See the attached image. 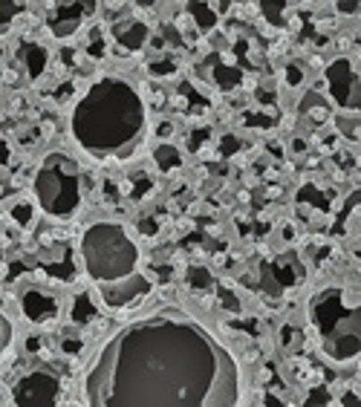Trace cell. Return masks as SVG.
I'll return each instance as SVG.
<instances>
[{"instance_id":"7","label":"cell","mask_w":361,"mask_h":407,"mask_svg":"<svg viewBox=\"0 0 361 407\" xmlns=\"http://www.w3.org/2000/svg\"><path fill=\"white\" fill-rule=\"evenodd\" d=\"M327 84L332 101L347 113H358V70L350 58H338L327 67Z\"/></svg>"},{"instance_id":"10","label":"cell","mask_w":361,"mask_h":407,"mask_svg":"<svg viewBox=\"0 0 361 407\" xmlns=\"http://www.w3.org/2000/svg\"><path fill=\"white\" fill-rule=\"evenodd\" d=\"M24 58H27V64H29V73H32V75H38L40 70H44V61H47L44 50H38V47H35L32 52H29V50H24Z\"/></svg>"},{"instance_id":"14","label":"cell","mask_w":361,"mask_h":407,"mask_svg":"<svg viewBox=\"0 0 361 407\" xmlns=\"http://www.w3.org/2000/svg\"><path fill=\"white\" fill-rule=\"evenodd\" d=\"M301 81V73H298V67H289V84H298Z\"/></svg>"},{"instance_id":"3","label":"cell","mask_w":361,"mask_h":407,"mask_svg":"<svg viewBox=\"0 0 361 407\" xmlns=\"http://www.w3.org/2000/svg\"><path fill=\"white\" fill-rule=\"evenodd\" d=\"M81 263L96 283L101 304L131 309L147 297L151 283L139 272V249L119 223H93L81 237Z\"/></svg>"},{"instance_id":"12","label":"cell","mask_w":361,"mask_h":407,"mask_svg":"<svg viewBox=\"0 0 361 407\" xmlns=\"http://www.w3.org/2000/svg\"><path fill=\"white\" fill-rule=\"evenodd\" d=\"M12 344V320L0 312V355H3V350Z\"/></svg>"},{"instance_id":"1","label":"cell","mask_w":361,"mask_h":407,"mask_svg":"<svg viewBox=\"0 0 361 407\" xmlns=\"http://www.w3.org/2000/svg\"><path fill=\"white\" fill-rule=\"evenodd\" d=\"M93 407H231L240 370L220 341L179 309H159L119 330L90 364Z\"/></svg>"},{"instance_id":"5","label":"cell","mask_w":361,"mask_h":407,"mask_svg":"<svg viewBox=\"0 0 361 407\" xmlns=\"http://www.w3.org/2000/svg\"><path fill=\"white\" fill-rule=\"evenodd\" d=\"M35 197L44 214L73 220L81 208V170L67 154H50L35 170Z\"/></svg>"},{"instance_id":"13","label":"cell","mask_w":361,"mask_h":407,"mask_svg":"<svg viewBox=\"0 0 361 407\" xmlns=\"http://www.w3.org/2000/svg\"><path fill=\"white\" fill-rule=\"evenodd\" d=\"M90 55H96V58H98V55H104V38H101V40H98V38H93V44H90Z\"/></svg>"},{"instance_id":"2","label":"cell","mask_w":361,"mask_h":407,"mask_svg":"<svg viewBox=\"0 0 361 407\" xmlns=\"http://www.w3.org/2000/svg\"><path fill=\"white\" fill-rule=\"evenodd\" d=\"M70 131L81 151L98 162L131 159L147 131L145 98L131 81L104 75L73 107Z\"/></svg>"},{"instance_id":"4","label":"cell","mask_w":361,"mask_h":407,"mask_svg":"<svg viewBox=\"0 0 361 407\" xmlns=\"http://www.w3.org/2000/svg\"><path fill=\"white\" fill-rule=\"evenodd\" d=\"M309 320L321 350L338 361L350 364L358 358V301L350 289L330 286L321 289L309 304Z\"/></svg>"},{"instance_id":"15","label":"cell","mask_w":361,"mask_h":407,"mask_svg":"<svg viewBox=\"0 0 361 407\" xmlns=\"http://www.w3.org/2000/svg\"><path fill=\"white\" fill-rule=\"evenodd\" d=\"M341 9H344V12H353V9H358V0H347V3H341Z\"/></svg>"},{"instance_id":"6","label":"cell","mask_w":361,"mask_h":407,"mask_svg":"<svg viewBox=\"0 0 361 407\" xmlns=\"http://www.w3.org/2000/svg\"><path fill=\"white\" fill-rule=\"evenodd\" d=\"M12 401L20 407H52L61 401V381L50 370H32L15 381Z\"/></svg>"},{"instance_id":"8","label":"cell","mask_w":361,"mask_h":407,"mask_svg":"<svg viewBox=\"0 0 361 407\" xmlns=\"http://www.w3.org/2000/svg\"><path fill=\"white\" fill-rule=\"evenodd\" d=\"M20 309L24 315L32 320V324H47V320H55L58 318V301L52 295L40 292V289H29L20 301Z\"/></svg>"},{"instance_id":"9","label":"cell","mask_w":361,"mask_h":407,"mask_svg":"<svg viewBox=\"0 0 361 407\" xmlns=\"http://www.w3.org/2000/svg\"><path fill=\"white\" fill-rule=\"evenodd\" d=\"M113 38L119 40L121 52H139L147 40V27L142 20H121V24L113 27Z\"/></svg>"},{"instance_id":"11","label":"cell","mask_w":361,"mask_h":407,"mask_svg":"<svg viewBox=\"0 0 361 407\" xmlns=\"http://www.w3.org/2000/svg\"><path fill=\"white\" fill-rule=\"evenodd\" d=\"M156 159H159V168H162V170L179 168V154L171 151V147H159V151H156Z\"/></svg>"}]
</instances>
